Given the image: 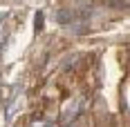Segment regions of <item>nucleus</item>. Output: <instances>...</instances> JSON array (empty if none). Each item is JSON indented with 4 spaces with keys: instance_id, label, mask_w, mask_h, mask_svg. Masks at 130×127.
Listing matches in <instances>:
<instances>
[{
    "instance_id": "nucleus-1",
    "label": "nucleus",
    "mask_w": 130,
    "mask_h": 127,
    "mask_svg": "<svg viewBox=\"0 0 130 127\" xmlns=\"http://www.w3.org/2000/svg\"><path fill=\"white\" fill-rule=\"evenodd\" d=\"M81 107H83V100H74L70 107H65L63 112V118H61V123H72L78 114H81Z\"/></svg>"
},
{
    "instance_id": "nucleus-2",
    "label": "nucleus",
    "mask_w": 130,
    "mask_h": 127,
    "mask_svg": "<svg viewBox=\"0 0 130 127\" xmlns=\"http://www.w3.org/2000/svg\"><path fill=\"white\" fill-rule=\"evenodd\" d=\"M34 18H36V31H40V29H43V20H45V16H43L40 11H36Z\"/></svg>"
},
{
    "instance_id": "nucleus-3",
    "label": "nucleus",
    "mask_w": 130,
    "mask_h": 127,
    "mask_svg": "<svg viewBox=\"0 0 130 127\" xmlns=\"http://www.w3.org/2000/svg\"><path fill=\"white\" fill-rule=\"evenodd\" d=\"M31 127H54V125L45 123V120H40V123H31Z\"/></svg>"
}]
</instances>
